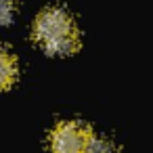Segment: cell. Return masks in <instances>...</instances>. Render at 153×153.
Instances as JSON below:
<instances>
[{"label":"cell","instance_id":"cell-1","mask_svg":"<svg viewBox=\"0 0 153 153\" xmlns=\"http://www.w3.org/2000/svg\"><path fill=\"white\" fill-rule=\"evenodd\" d=\"M34 38L46 51L55 55H69L80 46V36L71 15L61 7H46L34 21Z\"/></svg>","mask_w":153,"mask_h":153},{"label":"cell","instance_id":"cell-2","mask_svg":"<svg viewBox=\"0 0 153 153\" xmlns=\"http://www.w3.org/2000/svg\"><path fill=\"white\" fill-rule=\"evenodd\" d=\"M92 132L86 124L67 120L59 122L51 132V151L53 153H86Z\"/></svg>","mask_w":153,"mask_h":153},{"label":"cell","instance_id":"cell-3","mask_svg":"<svg viewBox=\"0 0 153 153\" xmlns=\"http://www.w3.org/2000/svg\"><path fill=\"white\" fill-rule=\"evenodd\" d=\"M17 80V61L15 57L0 46V90L9 88Z\"/></svg>","mask_w":153,"mask_h":153},{"label":"cell","instance_id":"cell-4","mask_svg":"<svg viewBox=\"0 0 153 153\" xmlns=\"http://www.w3.org/2000/svg\"><path fill=\"white\" fill-rule=\"evenodd\" d=\"M86 153H115V145L103 136H90L88 140V147H86Z\"/></svg>","mask_w":153,"mask_h":153},{"label":"cell","instance_id":"cell-5","mask_svg":"<svg viewBox=\"0 0 153 153\" xmlns=\"http://www.w3.org/2000/svg\"><path fill=\"white\" fill-rule=\"evenodd\" d=\"M17 9V0H0V25H7L13 21Z\"/></svg>","mask_w":153,"mask_h":153}]
</instances>
